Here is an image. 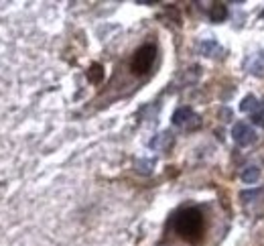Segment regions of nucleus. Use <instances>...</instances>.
I'll return each mask as SVG.
<instances>
[{
    "instance_id": "nucleus-6",
    "label": "nucleus",
    "mask_w": 264,
    "mask_h": 246,
    "mask_svg": "<svg viewBox=\"0 0 264 246\" xmlns=\"http://www.w3.org/2000/svg\"><path fill=\"white\" fill-rule=\"evenodd\" d=\"M240 110L242 112H256V110H260V102H258V98L256 96H246V98H242V102H240Z\"/></svg>"
},
{
    "instance_id": "nucleus-12",
    "label": "nucleus",
    "mask_w": 264,
    "mask_h": 246,
    "mask_svg": "<svg viewBox=\"0 0 264 246\" xmlns=\"http://www.w3.org/2000/svg\"><path fill=\"white\" fill-rule=\"evenodd\" d=\"M260 193H262V189H260V187H256V189H248V191H242V193H240V200H242L244 204H250L252 200H256V198H258Z\"/></svg>"
},
{
    "instance_id": "nucleus-5",
    "label": "nucleus",
    "mask_w": 264,
    "mask_h": 246,
    "mask_svg": "<svg viewBox=\"0 0 264 246\" xmlns=\"http://www.w3.org/2000/svg\"><path fill=\"white\" fill-rule=\"evenodd\" d=\"M240 179L244 183H256L258 179H260V169L256 165H248V167H244V171L240 173Z\"/></svg>"
},
{
    "instance_id": "nucleus-13",
    "label": "nucleus",
    "mask_w": 264,
    "mask_h": 246,
    "mask_svg": "<svg viewBox=\"0 0 264 246\" xmlns=\"http://www.w3.org/2000/svg\"><path fill=\"white\" fill-rule=\"evenodd\" d=\"M252 122H254L256 126L264 128V110H262V108H260V110H256V112L252 114Z\"/></svg>"
},
{
    "instance_id": "nucleus-7",
    "label": "nucleus",
    "mask_w": 264,
    "mask_h": 246,
    "mask_svg": "<svg viewBox=\"0 0 264 246\" xmlns=\"http://www.w3.org/2000/svg\"><path fill=\"white\" fill-rule=\"evenodd\" d=\"M171 142H173V137H171L169 133H161V135H157V137L151 141V149H157V151L167 149Z\"/></svg>"
},
{
    "instance_id": "nucleus-14",
    "label": "nucleus",
    "mask_w": 264,
    "mask_h": 246,
    "mask_svg": "<svg viewBox=\"0 0 264 246\" xmlns=\"http://www.w3.org/2000/svg\"><path fill=\"white\" fill-rule=\"evenodd\" d=\"M232 116H234V112L230 110V108H222V110H220V118H222V122H230V120H232Z\"/></svg>"
},
{
    "instance_id": "nucleus-3",
    "label": "nucleus",
    "mask_w": 264,
    "mask_h": 246,
    "mask_svg": "<svg viewBox=\"0 0 264 246\" xmlns=\"http://www.w3.org/2000/svg\"><path fill=\"white\" fill-rule=\"evenodd\" d=\"M173 124L179 126V128H185V130H195L197 126L201 124V120H199V116H197V114H195L191 108L183 106V108L175 110V114H173Z\"/></svg>"
},
{
    "instance_id": "nucleus-1",
    "label": "nucleus",
    "mask_w": 264,
    "mask_h": 246,
    "mask_svg": "<svg viewBox=\"0 0 264 246\" xmlns=\"http://www.w3.org/2000/svg\"><path fill=\"white\" fill-rule=\"evenodd\" d=\"M173 230L181 240L195 246L205 234V218L197 208H183L173 216Z\"/></svg>"
},
{
    "instance_id": "nucleus-2",
    "label": "nucleus",
    "mask_w": 264,
    "mask_h": 246,
    "mask_svg": "<svg viewBox=\"0 0 264 246\" xmlns=\"http://www.w3.org/2000/svg\"><path fill=\"white\" fill-rule=\"evenodd\" d=\"M155 59H157V47L153 43H146V45L138 47L134 51V55H132V59H130L132 73H134V75L148 73V71H151V68H153Z\"/></svg>"
},
{
    "instance_id": "nucleus-9",
    "label": "nucleus",
    "mask_w": 264,
    "mask_h": 246,
    "mask_svg": "<svg viewBox=\"0 0 264 246\" xmlns=\"http://www.w3.org/2000/svg\"><path fill=\"white\" fill-rule=\"evenodd\" d=\"M199 51H201V55H205V57H213L216 53H220V45H218V41L207 39V41H203V43L199 45Z\"/></svg>"
},
{
    "instance_id": "nucleus-8",
    "label": "nucleus",
    "mask_w": 264,
    "mask_h": 246,
    "mask_svg": "<svg viewBox=\"0 0 264 246\" xmlns=\"http://www.w3.org/2000/svg\"><path fill=\"white\" fill-rule=\"evenodd\" d=\"M226 16H228V6H224V4H213L211 6V10H209L211 23H222V21H226Z\"/></svg>"
},
{
    "instance_id": "nucleus-15",
    "label": "nucleus",
    "mask_w": 264,
    "mask_h": 246,
    "mask_svg": "<svg viewBox=\"0 0 264 246\" xmlns=\"http://www.w3.org/2000/svg\"><path fill=\"white\" fill-rule=\"evenodd\" d=\"M262 19H264V12H262Z\"/></svg>"
},
{
    "instance_id": "nucleus-10",
    "label": "nucleus",
    "mask_w": 264,
    "mask_h": 246,
    "mask_svg": "<svg viewBox=\"0 0 264 246\" xmlns=\"http://www.w3.org/2000/svg\"><path fill=\"white\" fill-rule=\"evenodd\" d=\"M88 79L92 81V84H100V81L104 79V68L100 63H94L88 70Z\"/></svg>"
},
{
    "instance_id": "nucleus-11",
    "label": "nucleus",
    "mask_w": 264,
    "mask_h": 246,
    "mask_svg": "<svg viewBox=\"0 0 264 246\" xmlns=\"http://www.w3.org/2000/svg\"><path fill=\"white\" fill-rule=\"evenodd\" d=\"M134 167H136V171H138V173L148 175V173L153 171V167H155V159H138Z\"/></svg>"
},
{
    "instance_id": "nucleus-4",
    "label": "nucleus",
    "mask_w": 264,
    "mask_h": 246,
    "mask_svg": "<svg viewBox=\"0 0 264 246\" xmlns=\"http://www.w3.org/2000/svg\"><path fill=\"white\" fill-rule=\"evenodd\" d=\"M232 137H234V141H236L238 146H250V144H254L256 139H258L256 133H254V128H252L248 122H242V120L234 124Z\"/></svg>"
}]
</instances>
